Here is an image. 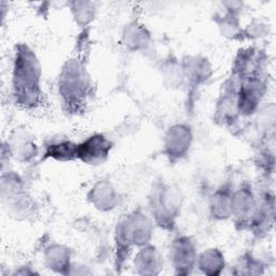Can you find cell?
<instances>
[{
  "mask_svg": "<svg viewBox=\"0 0 276 276\" xmlns=\"http://www.w3.org/2000/svg\"><path fill=\"white\" fill-rule=\"evenodd\" d=\"M34 69H37V67L33 64V66H31V68L27 69V76L38 77V76H37V73H36V70L34 71ZM23 78H26V75H25V72L22 70V68L19 66V69L18 68L15 69V78L14 79H15V80H17V83H15V89L19 88L21 84H23ZM37 80H38V78H28L27 79V82L33 84L34 87L38 88V86H37V83H36Z\"/></svg>",
  "mask_w": 276,
  "mask_h": 276,
  "instance_id": "obj_1",
  "label": "cell"
}]
</instances>
